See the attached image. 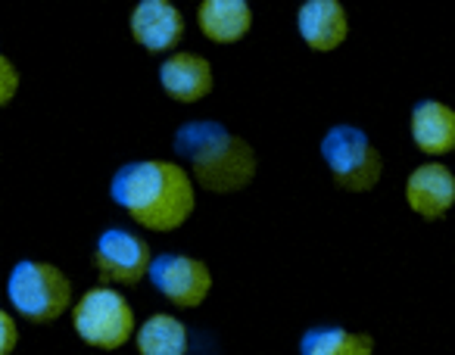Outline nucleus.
<instances>
[{
	"mask_svg": "<svg viewBox=\"0 0 455 355\" xmlns=\"http://www.w3.org/2000/svg\"><path fill=\"white\" fill-rule=\"evenodd\" d=\"M16 343H20V324H16L13 312H0V355H13Z\"/></svg>",
	"mask_w": 455,
	"mask_h": 355,
	"instance_id": "obj_17",
	"label": "nucleus"
},
{
	"mask_svg": "<svg viewBox=\"0 0 455 355\" xmlns=\"http://www.w3.org/2000/svg\"><path fill=\"white\" fill-rule=\"evenodd\" d=\"M318 150L334 185L347 193H371L384 178V156L359 125H331Z\"/></svg>",
	"mask_w": 455,
	"mask_h": 355,
	"instance_id": "obj_5",
	"label": "nucleus"
},
{
	"mask_svg": "<svg viewBox=\"0 0 455 355\" xmlns=\"http://www.w3.org/2000/svg\"><path fill=\"white\" fill-rule=\"evenodd\" d=\"M7 299L16 315H22L32 324L60 321L76 305L69 274L44 259L16 262L7 280Z\"/></svg>",
	"mask_w": 455,
	"mask_h": 355,
	"instance_id": "obj_3",
	"label": "nucleus"
},
{
	"mask_svg": "<svg viewBox=\"0 0 455 355\" xmlns=\"http://www.w3.org/2000/svg\"><path fill=\"white\" fill-rule=\"evenodd\" d=\"M172 150L190 171L194 185L206 193H241L259 171L253 144L212 119L181 122L172 138Z\"/></svg>",
	"mask_w": 455,
	"mask_h": 355,
	"instance_id": "obj_2",
	"label": "nucleus"
},
{
	"mask_svg": "<svg viewBox=\"0 0 455 355\" xmlns=\"http://www.w3.org/2000/svg\"><path fill=\"white\" fill-rule=\"evenodd\" d=\"M132 38L147 53H178V44L184 41L188 22L184 13L172 4V0H140L132 10Z\"/></svg>",
	"mask_w": 455,
	"mask_h": 355,
	"instance_id": "obj_9",
	"label": "nucleus"
},
{
	"mask_svg": "<svg viewBox=\"0 0 455 355\" xmlns=\"http://www.w3.org/2000/svg\"><path fill=\"white\" fill-rule=\"evenodd\" d=\"M153 259L150 243L125 228H107L91 253V265L107 287H138L150 274Z\"/></svg>",
	"mask_w": 455,
	"mask_h": 355,
	"instance_id": "obj_6",
	"label": "nucleus"
},
{
	"mask_svg": "<svg viewBox=\"0 0 455 355\" xmlns=\"http://www.w3.org/2000/svg\"><path fill=\"white\" fill-rule=\"evenodd\" d=\"M20 69L10 57H0V106H10L20 94Z\"/></svg>",
	"mask_w": 455,
	"mask_h": 355,
	"instance_id": "obj_16",
	"label": "nucleus"
},
{
	"mask_svg": "<svg viewBox=\"0 0 455 355\" xmlns=\"http://www.w3.org/2000/svg\"><path fill=\"white\" fill-rule=\"evenodd\" d=\"M134 346H138V355H188V324L169 312H156L138 327Z\"/></svg>",
	"mask_w": 455,
	"mask_h": 355,
	"instance_id": "obj_15",
	"label": "nucleus"
},
{
	"mask_svg": "<svg viewBox=\"0 0 455 355\" xmlns=\"http://www.w3.org/2000/svg\"><path fill=\"white\" fill-rule=\"evenodd\" d=\"M405 206L424 222H440L455 206V171L440 159L421 162L405 178Z\"/></svg>",
	"mask_w": 455,
	"mask_h": 355,
	"instance_id": "obj_8",
	"label": "nucleus"
},
{
	"mask_svg": "<svg viewBox=\"0 0 455 355\" xmlns=\"http://www.w3.org/2000/svg\"><path fill=\"white\" fill-rule=\"evenodd\" d=\"M299 355H374V336L340 324H318L299 336Z\"/></svg>",
	"mask_w": 455,
	"mask_h": 355,
	"instance_id": "obj_14",
	"label": "nucleus"
},
{
	"mask_svg": "<svg viewBox=\"0 0 455 355\" xmlns=\"http://www.w3.org/2000/svg\"><path fill=\"white\" fill-rule=\"evenodd\" d=\"M159 84H163L169 100L200 103L215 88L212 63L196 51H178L159 63Z\"/></svg>",
	"mask_w": 455,
	"mask_h": 355,
	"instance_id": "obj_10",
	"label": "nucleus"
},
{
	"mask_svg": "<svg viewBox=\"0 0 455 355\" xmlns=\"http://www.w3.org/2000/svg\"><path fill=\"white\" fill-rule=\"evenodd\" d=\"M109 197L138 228L172 234L196 209V185L178 159H132L109 181Z\"/></svg>",
	"mask_w": 455,
	"mask_h": 355,
	"instance_id": "obj_1",
	"label": "nucleus"
},
{
	"mask_svg": "<svg viewBox=\"0 0 455 355\" xmlns=\"http://www.w3.org/2000/svg\"><path fill=\"white\" fill-rule=\"evenodd\" d=\"M196 26L212 44H241L253 28V7L247 0H200Z\"/></svg>",
	"mask_w": 455,
	"mask_h": 355,
	"instance_id": "obj_13",
	"label": "nucleus"
},
{
	"mask_svg": "<svg viewBox=\"0 0 455 355\" xmlns=\"http://www.w3.org/2000/svg\"><path fill=\"white\" fill-rule=\"evenodd\" d=\"M72 330L78 340L103 352H116L138 336V318L134 305L119 287H91L72 305Z\"/></svg>",
	"mask_w": 455,
	"mask_h": 355,
	"instance_id": "obj_4",
	"label": "nucleus"
},
{
	"mask_svg": "<svg viewBox=\"0 0 455 355\" xmlns=\"http://www.w3.org/2000/svg\"><path fill=\"white\" fill-rule=\"evenodd\" d=\"M297 32L315 53H334L349 38V13L340 0H306L297 10Z\"/></svg>",
	"mask_w": 455,
	"mask_h": 355,
	"instance_id": "obj_11",
	"label": "nucleus"
},
{
	"mask_svg": "<svg viewBox=\"0 0 455 355\" xmlns=\"http://www.w3.org/2000/svg\"><path fill=\"white\" fill-rule=\"evenodd\" d=\"M409 134L418 153L430 159H440L455 153V109L434 97H424L411 106Z\"/></svg>",
	"mask_w": 455,
	"mask_h": 355,
	"instance_id": "obj_12",
	"label": "nucleus"
},
{
	"mask_svg": "<svg viewBox=\"0 0 455 355\" xmlns=\"http://www.w3.org/2000/svg\"><path fill=\"white\" fill-rule=\"evenodd\" d=\"M150 284L175 309H200L212 293V272L188 253H163L153 259Z\"/></svg>",
	"mask_w": 455,
	"mask_h": 355,
	"instance_id": "obj_7",
	"label": "nucleus"
}]
</instances>
